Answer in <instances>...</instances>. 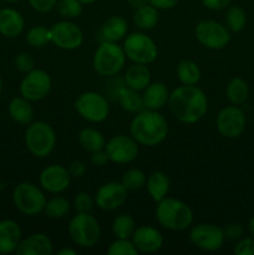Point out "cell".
I'll return each instance as SVG.
<instances>
[{"label":"cell","mask_w":254,"mask_h":255,"mask_svg":"<svg viewBox=\"0 0 254 255\" xmlns=\"http://www.w3.org/2000/svg\"><path fill=\"white\" fill-rule=\"evenodd\" d=\"M168 106L179 122L192 125L203 119L207 114L208 100L196 85H183L169 94Z\"/></svg>","instance_id":"obj_1"},{"label":"cell","mask_w":254,"mask_h":255,"mask_svg":"<svg viewBox=\"0 0 254 255\" xmlns=\"http://www.w3.org/2000/svg\"><path fill=\"white\" fill-rule=\"evenodd\" d=\"M168 131L167 120L153 110L144 109L136 114L129 125V132L134 141L148 147L162 143L167 138Z\"/></svg>","instance_id":"obj_2"},{"label":"cell","mask_w":254,"mask_h":255,"mask_svg":"<svg viewBox=\"0 0 254 255\" xmlns=\"http://www.w3.org/2000/svg\"><path fill=\"white\" fill-rule=\"evenodd\" d=\"M158 223L169 231H184L193 222V212L184 202L176 198H163L156 208Z\"/></svg>","instance_id":"obj_3"},{"label":"cell","mask_w":254,"mask_h":255,"mask_svg":"<svg viewBox=\"0 0 254 255\" xmlns=\"http://www.w3.org/2000/svg\"><path fill=\"white\" fill-rule=\"evenodd\" d=\"M126 54L116 42L104 41L95 51L92 66L101 76H115L125 66Z\"/></svg>","instance_id":"obj_4"},{"label":"cell","mask_w":254,"mask_h":255,"mask_svg":"<svg viewBox=\"0 0 254 255\" xmlns=\"http://www.w3.org/2000/svg\"><path fill=\"white\" fill-rule=\"evenodd\" d=\"M25 143L30 153L39 158H44L54 149L56 134L47 122H31L25 131Z\"/></svg>","instance_id":"obj_5"},{"label":"cell","mask_w":254,"mask_h":255,"mask_svg":"<svg viewBox=\"0 0 254 255\" xmlns=\"http://www.w3.org/2000/svg\"><path fill=\"white\" fill-rule=\"evenodd\" d=\"M69 233L77 246L91 248L100 241L101 229L94 216L90 213H77V216L70 221Z\"/></svg>","instance_id":"obj_6"},{"label":"cell","mask_w":254,"mask_h":255,"mask_svg":"<svg viewBox=\"0 0 254 255\" xmlns=\"http://www.w3.org/2000/svg\"><path fill=\"white\" fill-rule=\"evenodd\" d=\"M126 56L134 64H152L157 59L158 50L153 40L143 32H132L126 37L124 44Z\"/></svg>","instance_id":"obj_7"},{"label":"cell","mask_w":254,"mask_h":255,"mask_svg":"<svg viewBox=\"0 0 254 255\" xmlns=\"http://www.w3.org/2000/svg\"><path fill=\"white\" fill-rule=\"evenodd\" d=\"M12 201L21 213L35 216L44 211L46 197L35 184L22 182L15 187L12 192Z\"/></svg>","instance_id":"obj_8"},{"label":"cell","mask_w":254,"mask_h":255,"mask_svg":"<svg viewBox=\"0 0 254 255\" xmlns=\"http://www.w3.org/2000/svg\"><path fill=\"white\" fill-rule=\"evenodd\" d=\"M75 109L82 119L94 124L105 121L110 114L106 97L94 91H87L80 95L75 101Z\"/></svg>","instance_id":"obj_9"},{"label":"cell","mask_w":254,"mask_h":255,"mask_svg":"<svg viewBox=\"0 0 254 255\" xmlns=\"http://www.w3.org/2000/svg\"><path fill=\"white\" fill-rule=\"evenodd\" d=\"M194 34L204 47L211 50L224 49L231 40L229 30L214 20H203L198 22Z\"/></svg>","instance_id":"obj_10"},{"label":"cell","mask_w":254,"mask_h":255,"mask_svg":"<svg viewBox=\"0 0 254 255\" xmlns=\"http://www.w3.org/2000/svg\"><path fill=\"white\" fill-rule=\"evenodd\" d=\"M51 77L44 70L34 69L27 72L20 84V94L29 101H40L51 90Z\"/></svg>","instance_id":"obj_11"},{"label":"cell","mask_w":254,"mask_h":255,"mask_svg":"<svg viewBox=\"0 0 254 255\" xmlns=\"http://www.w3.org/2000/svg\"><path fill=\"white\" fill-rule=\"evenodd\" d=\"M192 244L206 252H216L222 248L224 243L223 229L214 224L203 223L193 227L189 233Z\"/></svg>","instance_id":"obj_12"},{"label":"cell","mask_w":254,"mask_h":255,"mask_svg":"<svg viewBox=\"0 0 254 255\" xmlns=\"http://www.w3.org/2000/svg\"><path fill=\"white\" fill-rule=\"evenodd\" d=\"M110 161L115 163L125 164L134 161L138 156V146L133 137H127L124 134L115 136L107 141L105 146Z\"/></svg>","instance_id":"obj_13"},{"label":"cell","mask_w":254,"mask_h":255,"mask_svg":"<svg viewBox=\"0 0 254 255\" xmlns=\"http://www.w3.org/2000/svg\"><path fill=\"white\" fill-rule=\"evenodd\" d=\"M246 127V116L239 107L227 106L217 116V129L227 138H237Z\"/></svg>","instance_id":"obj_14"},{"label":"cell","mask_w":254,"mask_h":255,"mask_svg":"<svg viewBox=\"0 0 254 255\" xmlns=\"http://www.w3.org/2000/svg\"><path fill=\"white\" fill-rule=\"evenodd\" d=\"M51 41L62 50H76L84 41L81 29L70 21H59L52 25Z\"/></svg>","instance_id":"obj_15"},{"label":"cell","mask_w":254,"mask_h":255,"mask_svg":"<svg viewBox=\"0 0 254 255\" xmlns=\"http://www.w3.org/2000/svg\"><path fill=\"white\" fill-rule=\"evenodd\" d=\"M127 199V189L121 182H109L97 189L95 202L104 211H114L120 208Z\"/></svg>","instance_id":"obj_16"},{"label":"cell","mask_w":254,"mask_h":255,"mask_svg":"<svg viewBox=\"0 0 254 255\" xmlns=\"http://www.w3.org/2000/svg\"><path fill=\"white\" fill-rule=\"evenodd\" d=\"M71 182V174L69 169L61 164H51L46 167L40 174V184L45 191L50 193H61Z\"/></svg>","instance_id":"obj_17"},{"label":"cell","mask_w":254,"mask_h":255,"mask_svg":"<svg viewBox=\"0 0 254 255\" xmlns=\"http://www.w3.org/2000/svg\"><path fill=\"white\" fill-rule=\"evenodd\" d=\"M132 243L141 253H156L163 246V237L161 232L153 227L142 226L134 229L132 234Z\"/></svg>","instance_id":"obj_18"},{"label":"cell","mask_w":254,"mask_h":255,"mask_svg":"<svg viewBox=\"0 0 254 255\" xmlns=\"http://www.w3.org/2000/svg\"><path fill=\"white\" fill-rule=\"evenodd\" d=\"M52 242L46 234H31L20 242L15 253L17 255H50L52 254Z\"/></svg>","instance_id":"obj_19"},{"label":"cell","mask_w":254,"mask_h":255,"mask_svg":"<svg viewBox=\"0 0 254 255\" xmlns=\"http://www.w3.org/2000/svg\"><path fill=\"white\" fill-rule=\"evenodd\" d=\"M21 242V229L12 219L0 222V254H9L16 251Z\"/></svg>","instance_id":"obj_20"},{"label":"cell","mask_w":254,"mask_h":255,"mask_svg":"<svg viewBox=\"0 0 254 255\" xmlns=\"http://www.w3.org/2000/svg\"><path fill=\"white\" fill-rule=\"evenodd\" d=\"M169 92L163 82H153L144 89L142 100L144 109L158 111L168 102Z\"/></svg>","instance_id":"obj_21"},{"label":"cell","mask_w":254,"mask_h":255,"mask_svg":"<svg viewBox=\"0 0 254 255\" xmlns=\"http://www.w3.org/2000/svg\"><path fill=\"white\" fill-rule=\"evenodd\" d=\"M24 30V19L17 10H0V34L6 37H16Z\"/></svg>","instance_id":"obj_22"},{"label":"cell","mask_w":254,"mask_h":255,"mask_svg":"<svg viewBox=\"0 0 254 255\" xmlns=\"http://www.w3.org/2000/svg\"><path fill=\"white\" fill-rule=\"evenodd\" d=\"M124 81L129 89L141 91L151 84V71L148 70L147 65L133 64L127 69Z\"/></svg>","instance_id":"obj_23"},{"label":"cell","mask_w":254,"mask_h":255,"mask_svg":"<svg viewBox=\"0 0 254 255\" xmlns=\"http://www.w3.org/2000/svg\"><path fill=\"white\" fill-rule=\"evenodd\" d=\"M127 31H128V25L124 17L111 16L104 22L100 34H101L104 41L117 42L126 36Z\"/></svg>","instance_id":"obj_24"},{"label":"cell","mask_w":254,"mask_h":255,"mask_svg":"<svg viewBox=\"0 0 254 255\" xmlns=\"http://www.w3.org/2000/svg\"><path fill=\"white\" fill-rule=\"evenodd\" d=\"M9 115L15 122L21 125L31 124L34 117V110L29 100L25 97H15L9 104Z\"/></svg>","instance_id":"obj_25"},{"label":"cell","mask_w":254,"mask_h":255,"mask_svg":"<svg viewBox=\"0 0 254 255\" xmlns=\"http://www.w3.org/2000/svg\"><path fill=\"white\" fill-rule=\"evenodd\" d=\"M147 191L154 202L158 203L163 198H166L169 191V179L163 172H154L147 178L146 181Z\"/></svg>","instance_id":"obj_26"},{"label":"cell","mask_w":254,"mask_h":255,"mask_svg":"<svg viewBox=\"0 0 254 255\" xmlns=\"http://www.w3.org/2000/svg\"><path fill=\"white\" fill-rule=\"evenodd\" d=\"M159 19L158 9L152 6L151 4H147L139 9L134 10L133 22L138 29L141 30H151L157 25Z\"/></svg>","instance_id":"obj_27"},{"label":"cell","mask_w":254,"mask_h":255,"mask_svg":"<svg viewBox=\"0 0 254 255\" xmlns=\"http://www.w3.org/2000/svg\"><path fill=\"white\" fill-rule=\"evenodd\" d=\"M117 99H119V102L122 109L125 111L129 112V114H138V112L144 110L143 100H142V96L136 90H132L129 87L125 86L120 91Z\"/></svg>","instance_id":"obj_28"},{"label":"cell","mask_w":254,"mask_h":255,"mask_svg":"<svg viewBox=\"0 0 254 255\" xmlns=\"http://www.w3.org/2000/svg\"><path fill=\"white\" fill-rule=\"evenodd\" d=\"M79 143L84 149L87 152H96L100 149H104L106 146V141L102 133L97 129L91 128V127H86V128L81 129L79 133Z\"/></svg>","instance_id":"obj_29"},{"label":"cell","mask_w":254,"mask_h":255,"mask_svg":"<svg viewBox=\"0 0 254 255\" xmlns=\"http://www.w3.org/2000/svg\"><path fill=\"white\" fill-rule=\"evenodd\" d=\"M226 95L231 104L242 105L248 99V84L241 77H233L227 85Z\"/></svg>","instance_id":"obj_30"},{"label":"cell","mask_w":254,"mask_h":255,"mask_svg":"<svg viewBox=\"0 0 254 255\" xmlns=\"http://www.w3.org/2000/svg\"><path fill=\"white\" fill-rule=\"evenodd\" d=\"M177 76L183 85H197L201 80V70L192 60H183L177 66Z\"/></svg>","instance_id":"obj_31"},{"label":"cell","mask_w":254,"mask_h":255,"mask_svg":"<svg viewBox=\"0 0 254 255\" xmlns=\"http://www.w3.org/2000/svg\"><path fill=\"white\" fill-rule=\"evenodd\" d=\"M134 229H136V224H134L133 218L128 214H120L114 219V223H112L114 236L120 239L132 238Z\"/></svg>","instance_id":"obj_32"},{"label":"cell","mask_w":254,"mask_h":255,"mask_svg":"<svg viewBox=\"0 0 254 255\" xmlns=\"http://www.w3.org/2000/svg\"><path fill=\"white\" fill-rule=\"evenodd\" d=\"M70 211V202L64 197H54V198L46 201L44 213L49 218L60 219L64 218Z\"/></svg>","instance_id":"obj_33"},{"label":"cell","mask_w":254,"mask_h":255,"mask_svg":"<svg viewBox=\"0 0 254 255\" xmlns=\"http://www.w3.org/2000/svg\"><path fill=\"white\" fill-rule=\"evenodd\" d=\"M224 21H226V26L229 31H242L247 24L246 11L241 6H231L227 10Z\"/></svg>","instance_id":"obj_34"},{"label":"cell","mask_w":254,"mask_h":255,"mask_svg":"<svg viewBox=\"0 0 254 255\" xmlns=\"http://www.w3.org/2000/svg\"><path fill=\"white\" fill-rule=\"evenodd\" d=\"M26 41L32 47H42L51 41V31L47 27L34 26L29 30L26 35Z\"/></svg>","instance_id":"obj_35"},{"label":"cell","mask_w":254,"mask_h":255,"mask_svg":"<svg viewBox=\"0 0 254 255\" xmlns=\"http://www.w3.org/2000/svg\"><path fill=\"white\" fill-rule=\"evenodd\" d=\"M146 176H144V173L141 169L131 168L127 172H125V174L122 176L121 183L124 184V187L127 191H136V189H139L143 186H146Z\"/></svg>","instance_id":"obj_36"},{"label":"cell","mask_w":254,"mask_h":255,"mask_svg":"<svg viewBox=\"0 0 254 255\" xmlns=\"http://www.w3.org/2000/svg\"><path fill=\"white\" fill-rule=\"evenodd\" d=\"M57 14L62 19H75L79 17L82 12V4L79 0H60L56 4Z\"/></svg>","instance_id":"obj_37"},{"label":"cell","mask_w":254,"mask_h":255,"mask_svg":"<svg viewBox=\"0 0 254 255\" xmlns=\"http://www.w3.org/2000/svg\"><path fill=\"white\" fill-rule=\"evenodd\" d=\"M138 251L132 241H128V239L117 238L107 249V254L110 255H136Z\"/></svg>","instance_id":"obj_38"},{"label":"cell","mask_w":254,"mask_h":255,"mask_svg":"<svg viewBox=\"0 0 254 255\" xmlns=\"http://www.w3.org/2000/svg\"><path fill=\"white\" fill-rule=\"evenodd\" d=\"M94 206V201L86 192H80L74 199V207L77 213H89Z\"/></svg>","instance_id":"obj_39"},{"label":"cell","mask_w":254,"mask_h":255,"mask_svg":"<svg viewBox=\"0 0 254 255\" xmlns=\"http://www.w3.org/2000/svg\"><path fill=\"white\" fill-rule=\"evenodd\" d=\"M15 66L19 71L30 72L31 70L35 69V60L32 59V56L27 52H20L16 57H15Z\"/></svg>","instance_id":"obj_40"},{"label":"cell","mask_w":254,"mask_h":255,"mask_svg":"<svg viewBox=\"0 0 254 255\" xmlns=\"http://www.w3.org/2000/svg\"><path fill=\"white\" fill-rule=\"evenodd\" d=\"M236 255H254V239L243 238L234 247Z\"/></svg>","instance_id":"obj_41"},{"label":"cell","mask_w":254,"mask_h":255,"mask_svg":"<svg viewBox=\"0 0 254 255\" xmlns=\"http://www.w3.org/2000/svg\"><path fill=\"white\" fill-rule=\"evenodd\" d=\"M29 4L37 12H49L56 6L57 0H29Z\"/></svg>","instance_id":"obj_42"},{"label":"cell","mask_w":254,"mask_h":255,"mask_svg":"<svg viewBox=\"0 0 254 255\" xmlns=\"http://www.w3.org/2000/svg\"><path fill=\"white\" fill-rule=\"evenodd\" d=\"M243 227L239 223H229L223 228V234L227 239H238L243 236Z\"/></svg>","instance_id":"obj_43"},{"label":"cell","mask_w":254,"mask_h":255,"mask_svg":"<svg viewBox=\"0 0 254 255\" xmlns=\"http://www.w3.org/2000/svg\"><path fill=\"white\" fill-rule=\"evenodd\" d=\"M202 4L209 10H214V11H218V10H223L231 4L232 0H201Z\"/></svg>","instance_id":"obj_44"},{"label":"cell","mask_w":254,"mask_h":255,"mask_svg":"<svg viewBox=\"0 0 254 255\" xmlns=\"http://www.w3.org/2000/svg\"><path fill=\"white\" fill-rule=\"evenodd\" d=\"M107 161H110L109 156H107V152L104 149H100V151L92 152L91 156V162L97 167H104L107 163Z\"/></svg>","instance_id":"obj_45"},{"label":"cell","mask_w":254,"mask_h":255,"mask_svg":"<svg viewBox=\"0 0 254 255\" xmlns=\"http://www.w3.org/2000/svg\"><path fill=\"white\" fill-rule=\"evenodd\" d=\"M69 172L70 174H71V177H76V178H80V177H82L85 174V172H86V166H85L82 162L80 161H74L70 163L69 166Z\"/></svg>","instance_id":"obj_46"},{"label":"cell","mask_w":254,"mask_h":255,"mask_svg":"<svg viewBox=\"0 0 254 255\" xmlns=\"http://www.w3.org/2000/svg\"><path fill=\"white\" fill-rule=\"evenodd\" d=\"M178 1L179 0H148V2L152 6H154L156 9L162 10L172 9V7H174L178 4Z\"/></svg>","instance_id":"obj_47"},{"label":"cell","mask_w":254,"mask_h":255,"mask_svg":"<svg viewBox=\"0 0 254 255\" xmlns=\"http://www.w3.org/2000/svg\"><path fill=\"white\" fill-rule=\"evenodd\" d=\"M127 2H128L129 6L133 7L134 10L139 9V7H142V6H144V5L149 4L148 0H127Z\"/></svg>","instance_id":"obj_48"},{"label":"cell","mask_w":254,"mask_h":255,"mask_svg":"<svg viewBox=\"0 0 254 255\" xmlns=\"http://www.w3.org/2000/svg\"><path fill=\"white\" fill-rule=\"evenodd\" d=\"M57 254L59 255H76V252H75L74 249L64 248V249H61V251L57 252Z\"/></svg>","instance_id":"obj_49"},{"label":"cell","mask_w":254,"mask_h":255,"mask_svg":"<svg viewBox=\"0 0 254 255\" xmlns=\"http://www.w3.org/2000/svg\"><path fill=\"white\" fill-rule=\"evenodd\" d=\"M248 231L254 237V217H252L248 222Z\"/></svg>","instance_id":"obj_50"},{"label":"cell","mask_w":254,"mask_h":255,"mask_svg":"<svg viewBox=\"0 0 254 255\" xmlns=\"http://www.w3.org/2000/svg\"><path fill=\"white\" fill-rule=\"evenodd\" d=\"M80 2H81L82 5H89V4H94L95 1H97V0H79Z\"/></svg>","instance_id":"obj_51"},{"label":"cell","mask_w":254,"mask_h":255,"mask_svg":"<svg viewBox=\"0 0 254 255\" xmlns=\"http://www.w3.org/2000/svg\"><path fill=\"white\" fill-rule=\"evenodd\" d=\"M2 91V81H1V77H0V94Z\"/></svg>","instance_id":"obj_52"},{"label":"cell","mask_w":254,"mask_h":255,"mask_svg":"<svg viewBox=\"0 0 254 255\" xmlns=\"http://www.w3.org/2000/svg\"><path fill=\"white\" fill-rule=\"evenodd\" d=\"M4 1H7V2H15V1H17V0H4Z\"/></svg>","instance_id":"obj_53"}]
</instances>
